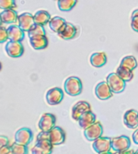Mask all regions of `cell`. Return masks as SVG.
<instances>
[{"label": "cell", "mask_w": 138, "mask_h": 154, "mask_svg": "<svg viewBox=\"0 0 138 154\" xmlns=\"http://www.w3.org/2000/svg\"><path fill=\"white\" fill-rule=\"evenodd\" d=\"M82 89V81L78 77H69L64 82V90L69 96L77 97L81 94Z\"/></svg>", "instance_id": "6da1fadb"}, {"label": "cell", "mask_w": 138, "mask_h": 154, "mask_svg": "<svg viewBox=\"0 0 138 154\" xmlns=\"http://www.w3.org/2000/svg\"><path fill=\"white\" fill-rule=\"evenodd\" d=\"M107 82H108V86L110 87V88L114 94L122 93L126 88L127 82L124 81L116 72L110 73L107 77Z\"/></svg>", "instance_id": "7a4b0ae2"}, {"label": "cell", "mask_w": 138, "mask_h": 154, "mask_svg": "<svg viewBox=\"0 0 138 154\" xmlns=\"http://www.w3.org/2000/svg\"><path fill=\"white\" fill-rule=\"evenodd\" d=\"M131 147V140L128 136L121 135L111 138V148L115 152H120L129 150Z\"/></svg>", "instance_id": "3957f363"}, {"label": "cell", "mask_w": 138, "mask_h": 154, "mask_svg": "<svg viewBox=\"0 0 138 154\" xmlns=\"http://www.w3.org/2000/svg\"><path fill=\"white\" fill-rule=\"evenodd\" d=\"M64 98L63 90L60 88H52L46 92L45 99L48 105L57 106L61 103Z\"/></svg>", "instance_id": "277c9868"}, {"label": "cell", "mask_w": 138, "mask_h": 154, "mask_svg": "<svg viewBox=\"0 0 138 154\" xmlns=\"http://www.w3.org/2000/svg\"><path fill=\"white\" fill-rule=\"evenodd\" d=\"M103 134V126L100 122H95L84 130V136L89 142H94Z\"/></svg>", "instance_id": "5b68a950"}, {"label": "cell", "mask_w": 138, "mask_h": 154, "mask_svg": "<svg viewBox=\"0 0 138 154\" xmlns=\"http://www.w3.org/2000/svg\"><path fill=\"white\" fill-rule=\"evenodd\" d=\"M56 125V116L51 113L42 115L38 123V127L41 132H50Z\"/></svg>", "instance_id": "8992f818"}, {"label": "cell", "mask_w": 138, "mask_h": 154, "mask_svg": "<svg viewBox=\"0 0 138 154\" xmlns=\"http://www.w3.org/2000/svg\"><path fill=\"white\" fill-rule=\"evenodd\" d=\"M33 138V132L28 127H23L16 131L14 134V141L17 143L24 144V145H29Z\"/></svg>", "instance_id": "52a82bcc"}, {"label": "cell", "mask_w": 138, "mask_h": 154, "mask_svg": "<svg viewBox=\"0 0 138 154\" xmlns=\"http://www.w3.org/2000/svg\"><path fill=\"white\" fill-rule=\"evenodd\" d=\"M48 140L55 145H61L65 143L66 134L63 129L59 126H54L50 132H48Z\"/></svg>", "instance_id": "ba28073f"}, {"label": "cell", "mask_w": 138, "mask_h": 154, "mask_svg": "<svg viewBox=\"0 0 138 154\" xmlns=\"http://www.w3.org/2000/svg\"><path fill=\"white\" fill-rule=\"evenodd\" d=\"M24 51V45L21 42L9 41L5 44V52L10 58H20Z\"/></svg>", "instance_id": "9c48e42d"}, {"label": "cell", "mask_w": 138, "mask_h": 154, "mask_svg": "<svg viewBox=\"0 0 138 154\" xmlns=\"http://www.w3.org/2000/svg\"><path fill=\"white\" fill-rule=\"evenodd\" d=\"M91 111V106L87 101H79L77 102L71 110V117L75 121H79L82 115L87 112Z\"/></svg>", "instance_id": "30bf717a"}, {"label": "cell", "mask_w": 138, "mask_h": 154, "mask_svg": "<svg viewBox=\"0 0 138 154\" xmlns=\"http://www.w3.org/2000/svg\"><path fill=\"white\" fill-rule=\"evenodd\" d=\"M92 148L98 154L110 152V150H112V148H111V138L102 137V136L99 137V139H97L96 141L93 142Z\"/></svg>", "instance_id": "8fae6325"}, {"label": "cell", "mask_w": 138, "mask_h": 154, "mask_svg": "<svg viewBox=\"0 0 138 154\" xmlns=\"http://www.w3.org/2000/svg\"><path fill=\"white\" fill-rule=\"evenodd\" d=\"M95 94L100 100H108L113 97V92L107 81L99 82L95 88Z\"/></svg>", "instance_id": "7c38bea8"}, {"label": "cell", "mask_w": 138, "mask_h": 154, "mask_svg": "<svg viewBox=\"0 0 138 154\" xmlns=\"http://www.w3.org/2000/svg\"><path fill=\"white\" fill-rule=\"evenodd\" d=\"M53 144L49 140L36 142V144L32 148V154H52Z\"/></svg>", "instance_id": "4fadbf2b"}, {"label": "cell", "mask_w": 138, "mask_h": 154, "mask_svg": "<svg viewBox=\"0 0 138 154\" xmlns=\"http://www.w3.org/2000/svg\"><path fill=\"white\" fill-rule=\"evenodd\" d=\"M17 23L18 25L24 32H28L31 29V27L35 23L33 14H32L31 13H23L21 14H18Z\"/></svg>", "instance_id": "5bb4252c"}, {"label": "cell", "mask_w": 138, "mask_h": 154, "mask_svg": "<svg viewBox=\"0 0 138 154\" xmlns=\"http://www.w3.org/2000/svg\"><path fill=\"white\" fill-rule=\"evenodd\" d=\"M124 125L129 129L138 127V112L135 109L127 110L124 115Z\"/></svg>", "instance_id": "9a60e30c"}, {"label": "cell", "mask_w": 138, "mask_h": 154, "mask_svg": "<svg viewBox=\"0 0 138 154\" xmlns=\"http://www.w3.org/2000/svg\"><path fill=\"white\" fill-rule=\"evenodd\" d=\"M77 33H78L77 27L71 23H66L63 28L58 32V35L60 36V38L63 40H71L76 37Z\"/></svg>", "instance_id": "2e32d148"}, {"label": "cell", "mask_w": 138, "mask_h": 154, "mask_svg": "<svg viewBox=\"0 0 138 154\" xmlns=\"http://www.w3.org/2000/svg\"><path fill=\"white\" fill-rule=\"evenodd\" d=\"M8 40L13 42H22L24 38V31L15 24H12L7 28Z\"/></svg>", "instance_id": "e0dca14e"}, {"label": "cell", "mask_w": 138, "mask_h": 154, "mask_svg": "<svg viewBox=\"0 0 138 154\" xmlns=\"http://www.w3.org/2000/svg\"><path fill=\"white\" fill-rule=\"evenodd\" d=\"M90 64L95 68H101L104 65H106L108 61V56L104 51L100 52H95L90 56L89 59Z\"/></svg>", "instance_id": "ac0fdd59"}, {"label": "cell", "mask_w": 138, "mask_h": 154, "mask_svg": "<svg viewBox=\"0 0 138 154\" xmlns=\"http://www.w3.org/2000/svg\"><path fill=\"white\" fill-rule=\"evenodd\" d=\"M48 43H49V41L46 35H39V36L30 38L31 46L33 47V49L37 50V51L47 48Z\"/></svg>", "instance_id": "d6986e66"}, {"label": "cell", "mask_w": 138, "mask_h": 154, "mask_svg": "<svg viewBox=\"0 0 138 154\" xmlns=\"http://www.w3.org/2000/svg\"><path fill=\"white\" fill-rule=\"evenodd\" d=\"M78 122H79L80 127L82 128L83 130H85L86 128L89 127L96 122V115L92 111L87 112L81 116V117L80 118V120Z\"/></svg>", "instance_id": "ffe728a7"}, {"label": "cell", "mask_w": 138, "mask_h": 154, "mask_svg": "<svg viewBox=\"0 0 138 154\" xmlns=\"http://www.w3.org/2000/svg\"><path fill=\"white\" fill-rule=\"evenodd\" d=\"M33 18H34V23H35L41 24L42 26L49 23L50 20L52 19L50 13L48 11H46V10H39V11H37L34 14Z\"/></svg>", "instance_id": "44dd1931"}, {"label": "cell", "mask_w": 138, "mask_h": 154, "mask_svg": "<svg viewBox=\"0 0 138 154\" xmlns=\"http://www.w3.org/2000/svg\"><path fill=\"white\" fill-rule=\"evenodd\" d=\"M0 15L2 22L5 23H14L15 22H17L18 14L16 11H14V9L4 10L2 13H0Z\"/></svg>", "instance_id": "7402d4cb"}, {"label": "cell", "mask_w": 138, "mask_h": 154, "mask_svg": "<svg viewBox=\"0 0 138 154\" xmlns=\"http://www.w3.org/2000/svg\"><path fill=\"white\" fill-rule=\"evenodd\" d=\"M67 22L65 21V19H63L62 17H60V16H54L52 17L50 22H49V25H50V28L52 29V32H59L62 28L63 26L65 25Z\"/></svg>", "instance_id": "603a6c76"}, {"label": "cell", "mask_w": 138, "mask_h": 154, "mask_svg": "<svg viewBox=\"0 0 138 154\" xmlns=\"http://www.w3.org/2000/svg\"><path fill=\"white\" fill-rule=\"evenodd\" d=\"M124 81L126 82H129L133 79L134 78V73H133V70L126 68V67H123V66H119L117 69V72H116Z\"/></svg>", "instance_id": "cb8c5ba5"}, {"label": "cell", "mask_w": 138, "mask_h": 154, "mask_svg": "<svg viewBox=\"0 0 138 154\" xmlns=\"http://www.w3.org/2000/svg\"><path fill=\"white\" fill-rule=\"evenodd\" d=\"M137 60L136 59V57L132 56V55H128L123 58V60H121L120 66L126 67L131 70H134L135 69L137 68Z\"/></svg>", "instance_id": "d4e9b609"}, {"label": "cell", "mask_w": 138, "mask_h": 154, "mask_svg": "<svg viewBox=\"0 0 138 154\" xmlns=\"http://www.w3.org/2000/svg\"><path fill=\"white\" fill-rule=\"evenodd\" d=\"M78 0H58V7L62 12H68L73 9Z\"/></svg>", "instance_id": "484cf974"}, {"label": "cell", "mask_w": 138, "mask_h": 154, "mask_svg": "<svg viewBox=\"0 0 138 154\" xmlns=\"http://www.w3.org/2000/svg\"><path fill=\"white\" fill-rule=\"evenodd\" d=\"M27 33H28L29 38L39 36V35H46V32H45L44 27L41 24H37V23H34L31 27V29L27 32Z\"/></svg>", "instance_id": "4316f807"}, {"label": "cell", "mask_w": 138, "mask_h": 154, "mask_svg": "<svg viewBox=\"0 0 138 154\" xmlns=\"http://www.w3.org/2000/svg\"><path fill=\"white\" fill-rule=\"evenodd\" d=\"M12 153L13 154H28V146L14 143L11 145Z\"/></svg>", "instance_id": "83f0119b"}, {"label": "cell", "mask_w": 138, "mask_h": 154, "mask_svg": "<svg viewBox=\"0 0 138 154\" xmlns=\"http://www.w3.org/2000/svg\"><path fill=\"white\" fill-rule=\"evenodd\" d=\"M16 7L15 0H0V8L3 10L14 9Z\"/></svg>", "instance_id": "f1b7e54d"}, {"label": "cell", "mask_w": 138, "mask_h": 154, "mask_svg": "<svg viewBox=\"0 0 138 154\" xmlns=\"http://www.w3.org/2000/svg\"><path fill=\"white\" fill-rule=\"evenodd\" d=\"M8 40V32L7 28L0 26V43H4Z\"/></svg>", "instance_id": "f546056e"}, {"label": "cell", "mask_w": 138, "mask_h": 154, "mask_svg": "<svg viewBox=\"0 0 138 154\" xmlns=\"http://www.w3.org/2000/svg\"><path fill=\"white\" fill-rule=\"evenodd\" d=\"M9 145V139L5 135H0V149Z\"/></svg>", "instance_id": "4dcf8cb0"}, {"label": "cell", "mask_w": 138, "mask_h": 154, "mask_svg": "<svg viewBox=\"0 0 138 154\" xmlns=\"http://www.w3.org/2000/svg\"><path fill=\"white\" fill-rule=\"evenodd\" d=\"M131 27L135 32H138V16H134L131 19Z\"/></svg>", "instance_id": "1f68e13d"}, {"label": "cell", "mask_w": 138, "mask_h": 154, "mask_svg": "<svg viewBox=\"0 0 138 154\" xmlns=\"http://www.w3.org/2000/svg\"><path fill=\"white\" fill-rule=\"evenodd\" d=\"M0 154H13L12 153V149L11 146L7 145L0 149Z\"/></svg>", "instance_id": "d6a6232c"}, {"label": "cell", "mask_w": 138, "mask_h": 154, "mask_svg": "<svg viewBox=\"0 0 138 154\" xmlns=\"http://www.w3.org/2000/svg\"><path fill=\"white\" fill-rule=\"evenodd\" d=\"M132 137H133V141H134V143L138 145V129L135 131V133L133 134V136H132Z\"/></svg>", "instance_id": "836d02e7"}, {"label": "cell", "mask_w": 138, "mask_h": 154, "mask_svg": "<svg viewBox=\"0 0 138 154\" xmlns=\"http://www.w3.org/2000/svg\"><path fill=\"white\" fill-rule=\"evenodd\" d=\"M114 154H135V152L133 150H127L125 152H114Z\"/></svg>", "instance_id": "e575fe53"}, {"label": "cell", "mask_w": 138, "mask_h": 154, "mask_svg": "<svg viewBox=\"0 0 138 154\" xmlns=\"http://www.w3.org/2000/svg\"><path fill=\"white\" fill-rule=\"evenodd\" d=\"M134 16H138V9H136L133 13H132V17Z\"/></svg>", "instance_id": "d590c367"}, {"label": "cell", "mask_w": 138, "mask_h": 154, "mask_svg": "<svg viewBox=\"0 0 138 154\" xmlns=\"http://www.w3.org/2000/svg\"><path fill=\"white\" fill-rule=\"evenodd\" d=\"M99 154H114V153H112V152H104V153H99Z\"/></svg>", "instance_id": "8d00e7d4"}, {"label": "cell", "mask_w": 138, "mask_h": 154, "mask_svg": "<svg viewBox=\"0 0 138 154\" xmlns=\"http://www.w3.org/2000/svg\"><path fill=\"white\" fill-rule=\"evenodd\" d=\"M2 23H3V22H2V19H1V15H0V26H1Z\"/></svg>", "instance_id": "74e56055"}, {"label": "cell", "mask_w": 138, "mask_h": 154, "mask_svg": "<svg viewBox=\"0 0 138 154\" xmlns=\"http://www.w3.org/2000/svg\"><path fill=\"white\" fill-rule=\"evenodd\" d=\"M135 154H138V150H136V151L135 152Z\"/></svg>", "instance_id": "f35d334b"}, {"label": "cell", "mask_w": 138, "mask_h": 154, "mask_svg": "<svg viewBox=\"0 0 138 154\" xmlns=\"http://www.w3.org/2000/svg\"><path fill=\"white\" fill-rule=\"evenodd\" d=\"M1 69H2V64H1V62H0V70H1Z\"/></svg>", "instance_id": "ab89813d"}, {"label": "cell", "mask_w": 138, "mask_h": 154, "mask_svg": "<svg viewBox=\"0 0 138 154\" xmlns=\"http://www.w3.org/2000/svg\"><path fill=\"white\" fill-rule=\"evenodd\" d=\"M57 1H58V0H57Z\"/></svg>", "instance_id": "60d3db41"}]
</instances>
